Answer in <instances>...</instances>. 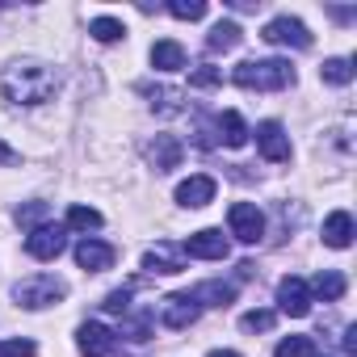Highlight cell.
Wrapping results in <instances>:
<instances>
[{
  "label": "cell",
  "instance_id": "24",
  "mask_svg": "<svg viewBox=\"0 0 357 357\" xmlns=\"http://www.w3.org/2000/svg\"><path fill=\"white\" fill-rule=\"evenodd\" d=\"M122 336H130V340H147L151 336V311H126L122 315Z\"/></svg>",
  "mask_w": 357,
  "mask_h": 357
},
{
  "label": "cell",
  "instance_id": "16",
  "mask_svg": "<svg viewBox=\"0 0 357 357\" xmlns=\"http://www.w3.org/2000/svg\"><path fill=\"white\" fill-rule=\"evenodd\" d=\"M139 93L151 101V109L155 114H164V118H172V114H181L185 105V97H181V89H164V84H139Z\"/></svg>",
  "mask_w": 357,
  "mask_h": 357
},
{
  "label": "cell",
  "instance_id": "7",
  "mask_svg": "<svg viewBox=\"0 0 357 357\" xmlns=\"http://www.w3.org/2000/svg\"><path fill=\"white\" fill-rule=\"evenodd\" d=\"M76 344H80V353H84V357H109V353H114V344H118V336H114L105 324L84 319V324L76 328Z\"/></svg>",
  "mask_w": 357,
  "mask_h": 357
},
{
  "label": "cell",
  "instance_id": "2",
  "mask_svg": "<svg viewBox=\"0 0 357 357\" xmlns=\"http://www.w3.org/2000/svg\"><path fill=\"white\" fill-rule=\"evenodd\" d=\"M231 80H236L240 89L273 93V89H286V84H294V68H290L286 59H244V63L231 72Z\"/></svg>",
  "mask_w": 357,
  "mask_h": 357
},
{
  "label": "cell",
  "instance_id": "35",
  "mask_svg": "<svg viewBox=\"0 0 357 357\" xmlns=\"http://www.w3.org/2000/svg\"><path fill=\"white\" fill-rule=\"evenodd\" d=\"M344 353H357V328H344Z\"/></svg>",
  "mask_w": 357,
  "mask_h": 357
},
{
  "label": "cell",
  "instance_id": "33",
  "mask_svg": "<svg viewBox=\"0 0 357 357\" xmlns=\"http://www.w3.org/2000/svg\"><path fill=\"white\" fill-rule=\"evenodd\" d=\"M38 349H34V340H0V357H34Z\"/></svg>",
  "mask_w": 357,
  "mask_h": 357
},
{
  "label": "cell",
  "instance_id": "9",
  "mask_svg": "<svg viewBox=\"0 0 357 357\" xmlns=\"http://www.w3.org/2000/svg\"><path fill=\"white\" fill-rule=\"evenodd\" d=\"M63 248H68V236H63V227H38V231H30L26 236V252L34 257V261H55V257H63Z\"/></svg>",
  "mask_w": 357,
  "mask_h": 357
},
{
  "label": "cell",
  "instance_id": "3",
  "mask_svg": "<svg viewBox=\"0 0 357 357\" xmlns=\"http://www.w3.org/2000/svg\"><path fill=\"white\" fill-rule=\"evenodd\" d=\"M13 298H17V307H26V311H43V307H51V303L68 298V286H63L55 273H34V278H26V282L13 286Z\"/></svg>",
  "mask_w": 357,
  "mask_h": 357
},
{
  "label": "cell",
  "instance_id": "22",
  "mask_svg": "<svg viewBox=\"0 0 357 357\" xmlns=\"http://www.w3.org/2000/svg\"><path fill=\"white\" fill-rule=\"evenodd\" d=\"M311 294H319L324 303H336L340 294H344V278L336 273V269H324V273H315V282L307 286Z\"/></svg>",
  "mask_w": 357,
  "mask_h": 357
},
{
  "label": "cell",
  "instance_id": "36",
  "mask_svg": "<svg viewBox=\"0 0 357 357\" xmlns=\"http://www.w3.org/2000/svg\"><path fill=\"white\" fill-rule=\"evenodd\" d=\"M211 357H240V353H231V349H215Z\"/></svg>",
  "mask_w": 357,
  "mask_h": 357
},
{
  "label": "cell",
  "instance_id": "26",
  "mask_svg": "<svg viewBox=\"0 0 357 357\" xmlns=\"http://www.w3.org/2000/svg\"><path fill=\"white\" fill-rule=\"evenodd\" d=\"M97 227H101V211H93V206L68 211V231H97Z\"/></svg>",
  "mask_w": 357,
  "mask_h": 357
},
{
  "label": "cell",
  "instance_id": "30",
  "mask_svg": "<svg viewBox=\"0 0 357 357\" xmlns=\"http://www.w3.org/2000/svg\"><path fill=\"white\" fill-rule=\"evenodd\" d=\"M190 84H194V89H219V84H223V72L211 68V63H202V68L190 72Z\"/></svg>",
  "mask_w": 357,
  "mask_h": 357
},
{
  "label": "cell",
  "instance_id": "8",
  "mask_svg": "<svg viewBox=\"0 0 357 357\" xmlns=\"http://www.w3.org/2000/svg\"><path fill=\"white\" fill-rule=\"evenodd\" d=\"M143 269H147V273H181V269H185V252H181V244L155 240V244L143 252Z\"/></svg>",
  "mask_w": 357,
  "mask_h": 357
},
{
  "label": "cell",
  "instance_id": "11",
  "mask_svg": "<svg viewBox=\"0 0 357 357\" xmlns=\"http://www.w3.org/2000/svg\"><path fill=\"white\" fill-rule=\"evenodd\" d=\"M198 311H202V307H198L190 294H168V298L160 303V319H164V328H172V332L198 324Z\"/></svg>",
  "mask_w": 357,
  "mask_h": 357
},
{
  "label": "cell",
  "instance_id": "21",
  "mask_svg": "<svg viewBox=\"0 0 357 357\" xmlns=\"http://www.w3.org/2000/svg\"><path fill=\"white\" fill-rule=\"evenodd\" d=\"M240 38H244V30H240L236 22H215V30L206 34V47L219 55V51H236V47H240Z\"/></svg>",
  "mask_w": 357,
  "mask_h": 357
},
{
  "label": "cell",
  "instance_id": "5",
  "mask_svg": "<svg viewBox=\"0 0 357 357\" xmlns=\"http://www.w3.org/2000/svg\"><path fill=\"white\" fill-rule=\"evenodd\" d=\"M227 227H231V236H236L240 244H261V236H265V215H261L252 202H236V206L227 211Z\"/></svg>",
  "mask_w": 357,
  "mask_h": 357
},
{
  "label": "cell",
  "instance_id": "20",
  "mask_svg": "<svg viewBox=\"0 0 357 357\" xmlns=\"http://www.w3.org/2000/svg\"><path fill=\"white\" fill-rule=\"evenodd\" d=\"M215 130H219V139H223L227 147H244V143H248V126H244V118H240L236 109H227V114H219V122H215Z\"/></svg>",
  "mask_w": 357,
  "mask_h": 357
},
{
  "label": "cell",
  "instance_id": "27",
  "mask_svg": "<svg viewBox=\"0 0 357 357\" xmlns=\"http://www.w3.org/2000/svg\"><path fill=\"white\" fill-rule=\"evenodd\" d=\"M319 76H324V84H349L353 80V63L349 59H324Z\"/></svg>",
  "mask_w": 357,
  "mask_h": 357
},
{
  "label": "cell",
  "instance_id": "19",
  "mask_svg": "<svg viewBox=\"0 0 357 357\" xmlns=\"http://www.w3.org/2000/svg\"><path fill=\"white\" fill-rule=\"evenodd\" d=\"M190 298H194L198 307H231L236 286H231V282H202V286L190 290Z\"/></svg>",
  "mask_w": 357,
  "mask_h": 357
},
{
  "label": "cell",
  "instance_id": "15",
  "mask_svg": "<svg viewBox=\"0 0 357 357\" xmlns=\"http://www.w3.org/2000/svg\"><path fill=\"white\" fill-rule=\"evenodd\" d=\"M147 155H151L155 172H172L176 164H181L185 147H181V139H172V135H155V143L147 147Z\"/></svg>",
  "mask_w": 357,
  "mask_h": 357
},
{
  "label": "cell",
  "instance_id": "23",
  "mask_svg": "<svg viewBox=\"0 0 357 357\" xmlns=\"http://www.w3.org/2000/svg\"><path fill=\"white\" fill-rule=\"evenodd\" d=\"M47 219H51V202H26V206H17V223H22L26 231L47 227Z\"/></svg>",
  "mask_w": 357,
  "mask_h": 357
},
{
  "label": "cell",
  "instance_id": "18",
  "mask_svg": "<svg viewBox=\"0 0 357 357\" xmlns=\"http://www.w3.org/2000/svg\"><path fill=\"white\" fill-rule=\"evenodd\" d=\"M151 68H155V72H181V68H185V47L172 43V38H160V43L151 47Z\"/></svg>",
  "mask_w": 357,
  "mask_h": 357
},
{
  "label": "cell",
  "instance_id": "31",
  "mask_svg": "<svg viewBox=\"0 0 357 357\" xmlns=\"http://www.w3.org/2000/svg\"><path fill=\"white\" fill-rule=\"evenodd\" d=\"M130 294H135L130 286H118V290H109V294H105V311H109V315H126V311L135 307V303H130Z\"/></svg>",
  "mask_w": 357,
  "mask_h": 357
},
{
  "label": "cell",
  "instance_id": "29",
  "mask_svg": "<svg viewBox=\"0 0 357 357\" xmlns=\"http://www.w3.org/2000/svg\"><path fill=\"white\" fill-rule=\"evenodd\" d=\"M168 13L181 22H198V17H206V0H172Z\"/></svg>",
  "mask_w": 357,
  "mask_h": 357
},
{
  "label": "cell",
  "instance_id": "1",
  "mask_svg": "<svg viewBox=\"0 0 357 357\" xmlns=\"http://www.w3.org/2000/svg\"><path fill=\"white\" fill-rule=\"evenodd\" d=\"M55 89H59V72L43 59H13L0 76V93L13 105H43L55 97Z\"/></svg>",
  "mask_w": 357,
  "mask_h": 357
},
{
  "label": "cell",
  "instance_id": "28",
  "mask_svg": "<svg viewBox=\"0 0 357 357\" xmlns=\"http://www.w3.org/2000/svg\"><path fill=\"white\" fill-rule=\"evenodd\" d=\"M273 357H315V344H311V336H286L273 349Z\"/></svg>",
  "mask_w": 357,
  "mask_h": 357
},
{
  "label": "cell",
  "instance_id": "32",
  "mask_svg": "<svg viewBox=\"0 0 357 357\" xmlns=\"http://www.w3.org/2000/svg\"><path fill=\"white\" fill-rule=\"evenodd\" d=\"M273 319H278V311H248L240 324H244V332H269Z\"/></svg>",
  "mask_w": 357,
  "mask_h": 357
},
{
  "label": "cell",
  "instance_id": "12",
  "mask_svg": "<svg viewBox=\"0 0 357 357\" xmlns=\"http://www.w3.org/2000/svg\"><path fill=\"white\" fill-rule=\"evenodd\" d=\"M215 190H219L215 176H202L198 172V176H185V181L176 185V202H181L185 211H202L206 202H215Z\"/></svg>",
  "mask_w": 357,
  "mask_h": 357
},
{
  "label": "cell",
  "instance_id": "25",
  "mask_svg": "<svg viewBox=\"0 0 357 357\" xmlns=\"http://www.w3.org/2000/svg\"><path fill=\"white\" fill-rule=\"evenodd\" d=\"M89 34H93L97 43H118V38H126V26H122L118 17H93Z\"/></svg>",
  "mask_w": 357,
  "mask_h": 357
},
{
  "label": "cell",
  "instance_id": "13",
  "mask_svg": "<svg viewBox=\"0 0 357 357\" xmlns=\"http://www.w3.org/2000/svg\"><path fill=\"white\" fill-rule=\"evenodd\" d=\"M257 147H261V155L273 160V164H286V160H290V139H286L282 122H261V126H257Z\"/></svg>",
  "mask_w": 357,
  "mask_h": 357
},
{
  "label": "cell",
  "instance_id": "10",
  "mask_svg": "<svg viewBox=\"0 0 357 357\" xmlns=\"http://www.w3.org/2000/svg\"><path fill=\"white\" fill-rule=\"evenodd\" d=\"M278 311L282 315H294V319H303L311 311V290H307L303 278H282L278 282Z\"/></svg>",
  "mask_w": 357,
  "mask_h": 357
},
{
  "label": "cell",
  "instance_id": "6",
  "mask_svg": "<svg viewBox=\"0 0 357 357\" xmlns=\"http://www.w3.org/2000/svg\"><path fill=\"white\" fill-rule=\"evenodd\" d=\"M181 252H185V257H198V261H227L231 244H227V236H223L219 227H202V231H194V236L181 244Z\"/></svg>",
  "mask_w": 357,
  "mask_h": 357
},
{
  "label": "cell",
  "instance_id": "17",
  "mask_svg": "<svg viewBox=\"0 0 357 357\" xmlns=\"http://www.w3.org/2000/svg\"><path fill=\"white\" fill-rule=\"evenodd\" d=\"M324 244L328 248H349L353 244V215L349 211H332L324 219Z\"/></svg>",
  "mask_w": 357,
  "mask_h": 357
},
{
  "label": "cell",
  "instance_id": "14",
  "mask_svg": "<svg viewBox=\"0 0 357 357\" xmlns=\"http://www.w3.org/2000/svg\"><path fill=\"white\" fill-rule=\"evenodd\" d=\"M76 265L80 269H89V273H101V269H109L114 265V248L105 244V240H80L76 244Z\"/></svg>",
  "mask_w": 357,
  "mask_h": 357
},
{
  "label": "cell",
  "instance_id": "4",
  "mask_svg": "<svg viewBox=\"0 0 357 357\" xmlns=\"http://www.w3.org/2000/svg\"><path fill=\"white\" fill-rule=\"evenodd\" d=\"M261 38L273 43V47H294V51H307V47H311V30H307L298 17H290V13L273 17V22L261 30Z\"/></svg>",
  "mask_w": 357,
  "mask_h": 357
},
{
  "label": "cell",
  "instance_id": "34",
  "mask_svg": "<svg viewBox=\"0 0 357 357\" xmlns=\"http://www.w3.org/2000/svg\"><path fill=\"white\" fill-rule=\"evenodd\" d=\"M0 164H5V168H13V164H22V155L5 143V139H0Z\"/></svg>",
  "mask_w": 357,
  "mask_h": 357
}]
</instances>
